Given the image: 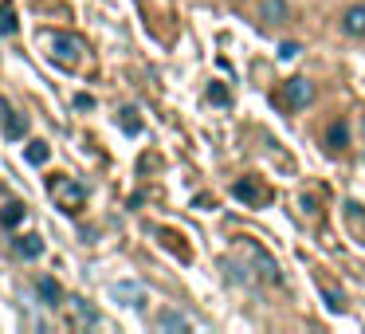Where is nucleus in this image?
Here are the masks:
<instances>
[{
  "instance_id": "obj_16",
  "label": "nucleus",
  "mask_w": 365,
  "mask_h": 334,
  "mask_svg": "<svg viewBox=\"0 0 365 334\" xmlns=\"http://www.w3.org/2000/svg\"><path fill=\"white\" fill-rule=\"evenodd\" d=\"M67 303H71V310H75V323H87V326L98 323L95 307H87V299H67Z\"/></svg>"
},
{
  "instance_id": "obj_14",
  "label": "nucleus",
  "mask_w": 365,
  "mask_h": 334,
  "mask_svg": "<svg viewBox=\"0 0 365 334\" xmlns=\"http://www.w3.org/2000/svg\"><path fill=\"white\" fill-rule=\"evenodd\" d=\"M153 323H158V330H189V318L177 315V310H161Z\"/></svg>"
},
{
  "instance_id": "obj_21",
  "label": "nucleus",
  "mask_w": 365,
  "mask_h": 334,
  "mask_svg": "<svg viewBox=\"0 0 365 334\" xmlns=\"http://www.w3.org/2000/svg\"><path fill=\"white\" fill-rule=\"evenodd\" d=\"M346 221H349V228L357 224V228L365 232V213H361V205H354V201H349V205H346Z\"/></svg>"
},
{
  "instance_id": "obj_10",
  "label": "nucleus",
  "mask_w": 365,
  "mask_h": 334,
  "mask_svg": "<svg viewBox=\"0 0 365 334\" xmlns=\"http://www.w3.org/2000/svg\"><path fill=\"white\" fill-rule=\"evenodd\" d=\"M341 28H346V36L361 40V36H365V4H354V9H346V16H341Z\"/></svg>"
},
{
  "instance_id": "obj_8",
  "label": "nucleus",
  "mask_w": 365,
  "mask_h": 334,
  "mask_svg": "<svg viewBox=\"0 0 365 334\" xmlns=\"http://www.w3.org/2000/svg\"><path fill=\"white\" fill-rule=\"evenodd\" d=\"M12 252H16L20 260H40V255H43V236H36V232L16 236V240H12Z\"/></svg>"
},
{
  "instance_id": "obj_25",
  "label": "nucleus",
  "mask_w": 365,
  "mask_h": 334,
  "mask_svg": "<svg viewBox=\"0 0 365 334\" xmlns=\"http://www.w3.org/2000/svg\"><path fill=\"white\" fill-rule=\"evenodd\" d=\"M361 134H365V114H361Z\"/></svg>"
},
{
  "instance_id": "obj_13",
  "label": "nucleus",
  "mask_w": 365,
  "mask_h": 334,
  "mask_svg": "<svg viewBox=\"0 0 365 334\" xmlns=\"http://www.w3.org/2000/svg\"><path fill=\"white\" fill-rule=\"evenodd\" d=\"M24 216H28V205H24V201H9V205H4V213H0V224H4V228H16Z\"/></svg>"
},
{
  "instance_id": "obj_4",
  "label": "nucleus",
  "mask_w": 365,
  "mask_h": 334,
  "mask_svg": "<svg viewBox=\"0 0 365 334\" xmlns=\"http://www.w3.org/2000/svg\"><path fill=\"white\" fill-rule=\"evenodd\" d=\"M51 56H56L59 64L75 67L83 59V40L75 32H51Z\"/></svg>"
},
{
  "instance_id": "obj_6",
  "label": "nucleus",
  "mask_w": 365,
  "mask_h": 334,
  "mask_svg": "<svg viewBox=\"0 0 365 334\" xmlns=\"http://www.w3.org/2000/svg\"><path fill=\"white\" fill-rule=\"evenodd\" d=\"M36 295H40V303L43 307H63V287H59V279H51V275H40L36 279Z\"/></svg>"
},
{
  "instance_id": "obj_5",
  "label": "nucleus",
  "mask_w": 365,
  "mask_h": 334,
  "mask_svg": "<svg viewBox=\"0 0 365 334\" xmlns=\"http://www.w3.org/2000/svg\"><path fill=\"white\" fill-rule=\"evenodd\" d=\"M244 248H247V255H252V263H255V271H259V275H263V279H267V283H279V279H283V275H279V263H275V260H271V255H267V252H263V248H255V244H252V240H244Z\"/></svg>"
},
{
  "instance_id": "obj_2",
  "label": "nucleus",
  "mask_w": 365,
  "mask_h": 334,
  "mask_svg": "<svg viewBox=\"0 0 365 334\" xmlns=\"http://www.w3.org/2000/svg\"><path fill=\"white\" fill-rule=\"evenodd\" d=\"M232 197L236 201H244V205H252V208H259V205H271V185H263L259 177H240L236 185H232Z\"/></svg>"
},
{
  "instance_id": "obj_7",
  "label": "nucleus",
  "mask_w": 365,
  "mask_h": 334,
  "mask_svg": "<svg viewBox=\"0 0 365 334\" xmlns=\"http://www.w3.org/2000/svg\"><path fill=\"white\" fill-rule=\"evenodd\" d=\"M259 20L267 28H279L283 20H291V9H287V0H263L259 4Z\"/></svg>"
},
{
  "instance_id": "obj_11",
  "label": "nucleus",
  "mask_w": 365,
  "mask_h": 334,
  "mask_svg": "<svg viewBox=\"0 0 365 334\" xmlns=\"http://www.w3.org/2000/svg\"><path fill=\"white\" fill-rule=\"evenodd\" d=\"M28 126H32V122H28V114H16V111H9V118L0 122L4 138H12V142H20V138L28 134Z\"/></svg>"
},
{
  "instance_id": "obj_15",
  "label": "nucleus",
  "mask_w": 365,
  "mask_h": 334,
  "mask_svg": "<svg viewBox=\"0 0 365 334\" xmlns=\"http://www.w3.org/2000/svg\"><path fill=\"white\" fill-rule=\"evenodd\" d=\"M318 291H322L326 307H330L334 315H341V310H346V295H341L338 287H330V283H318Z\"/></svg>"
},
{
  "instance_id": "obj_17",
  "label": "nucleus",
  "mask_w": 365,
  "mask_h": 334,
  "mask_svg": "<svg viewBox=\"0 0 365 334\" xmlns=\"http://www.w3.org/2000/svg\"><path fill=\"white\" fill-rule=\"evenodd\" d=\"M24 158H28V166H43V161L51 158V150H48V142H28V150H24Z\"/></svg>"
},
{
  "instance_id": "obj_22",
  "label": "nucleus",
  "mask_w": 365,
  "mask_h": 334,
  "mask_svg": "<svg viewBox=\"0 0 365 334\" xmlns=\"http://www.w3.org/2000/svg\"><path fill=\"white\" fill-rule=\"evenodd\" d=\"M299 44H294V40H283V44H279V59H283V64H287V59H294V56H299Z\"/></svg>"
},
{
  "instance_id": "obj_3",
  "label": "nucleus",
  "mask_w": 365,
  "mask_h": 334,
  "mask_svg": "<svg viewBox=\"0 0 365 334\" xmlns=\"http://www.w3.org/2000/svg\"><path fill=\"white\" fill-rule=\"evenodd\" d=\"M283 103L291 106V111H307L310 103H314V83L307 79V75H294V79L283 83Z\"/></svg>"
},
{
  "instance_id": "obj_18",
  "label": "nucleus",
  "mask_w": 365,
  "mask_h": 334,
  "mask_svg": "<svg viewBox=\"0 0 365 334\" xmlns=\"http://www.w3.org/2000/svg\"><path fill=\"white\" fill-rule=\"evenodd\" d=\"M12 32H16V9L4 0L0 4V36H12Z\"/></svg>"
},
{
  "instance_id": "obj_9",
  "label": "nucleus",
  "mask_w": 365,
  "mask_h": 334,
  "mask_svg": "<svg viewBox=\"0 0 365 334\" xmlns=\"http://www.w3.org/2000/svg\"><path fill=\"white\" fill-rule=\"evenodd\" d=\"M110 295L122 303V307H138V310L145 307V291H142L138 283H114V287H110Z\"/></svg>"
},
{
  "instance_id": "obj_23",
  "label": "nucleus",
  "mask_w": 365,
  "mask_h": 334,
  "mask_svg": "<svg viewBox=\"0 0 365 334\" xmlns=\"http://www.w3.org/2000/svg\"><path fill=\"white\" fill-rule=\"evenodd\" d=\"M91 106H95V98H91V95H75V111H91Z\"/></svg>"
},
{
  "instance_id": "obj_1",
  "label": "nucleus",
  "mask_w": 365,
  "mask_h": 334,
  "mask_svg": "<svg viewBox=\"0 0 365 334\" xmlns=\"http://www.w3.org/2000/svg\"><path fill=\"white\" fill-rule=\"evenodd\" d=\"M48 193H51V201H56L63 213H79V208L87 205V189H83L75 177H67V173L48 177Z\"/></svg>"
},
{
  "instance_id": "obj_19",
  "label": "nucleus",
  "mask_w": 365,
  "mask_h": 334,
  "mask_svg": "<svg viewBox=\"0 0 365 334\" xmlns=\"http://www.w3.org/2000/svg\"><path fill=\"white\" fill-rule=\"evenodd\" d=\"M118 122H122V130H126V134H142V118H138V111H134V106L118 111Z\"/></svg>"
},
{
  "instance_id": "obj_24",
  "label": "nucleus",
  "mask_w": 365,
  "mask_h": 334,
  "mask_svg": "<svg viewBox=\"0 0 365 334\" xmlns=\"http://www.w3.org/2000/svg\"><path fill=\"white\" fill-rule=\"evenodd\" d=\"M9 111H12V106H9V103H4V98H0V122L9 118Z\"/></svg>"
},
{
  "instance_id": "obj_12",
  "label": "nucleus",
  "mask_w": 365,
  "mask_h": 334,
  "mask_svg": "<svg viewBox=\"0 0 365 334\" xmlns=\"http://www.w3.org/2000/svg\"><path fill=\"white\" fill-rule=\"evenodd\" d=\"M346 146H349V126L346 122H330V130H326V150L341 153Z\"/></svg>"
},
{
  "instance_id": "obj_20",
  "label": "nucleus",
  "mask_w": 365,
  "mask_h": 334,
  "mask_svg": "<svg viewBox=\"0 0 365 334\" xmlns=\"http://www.w3.org/2000/svg\"><path fill=\"white\" fill-rule=\"evenodd\" d=\"M208 103H216V106H228V103H232V91L224 87V83H208Z\"/></svg>"
}]
</instances>
